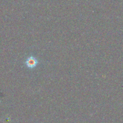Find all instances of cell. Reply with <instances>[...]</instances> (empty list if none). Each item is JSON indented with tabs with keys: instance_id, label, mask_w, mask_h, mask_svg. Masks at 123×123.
I'll use <instances>...</instances> for the list:
<instances>
[{
	"instance_id": "cell-1",
	"label": "cell",
	"mask_w": 123,
	"mask_h": 123,
	"mask_svg": "<svg viewBox=\"0 0 123 123\" xmlns=\"http://www.w3.org/2000/svg\"><path fill=\"white\" fill-rule=\"evenodd\" d=\"M38 63V60L33 56H30L27 58L25 61V64L29 68H34Z\"/></svg>"
}]
</instances>
